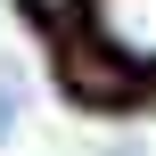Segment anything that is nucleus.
Returning a JSON list of instances; mask_svg holds the SVG:
<instances>
[{"label":"nucleus","instance_id":"obj_1","mask_svg":"<svg viewBox=\"0 0 156 156\" xmlns=\"http://www.w3.org/2000/svg\"><path fill=\"white\" fill-rule=\"evenodd\" d=\"M82 41L107 49L123 74L156 66V0H82Z\"/></svg>","mask_w":156,"mask_h":156},{"label":"nucleus","instance_id":"obj_2","mask_svg":"<svg viewBox=\"0 0 156 156\" xmlns=\"http://www.w3.org/2000/svg\"><path fill=\"white\" fill-rule=\"evenodd\" d=\"M66 82H74L82 99H123V90H132V82H123V66H115L107 49H90V41H74V49H66Z\"/></svg>","mask_w":156,"mask_h":156},{"label":"nucleus","instance_id":"obj_3","mask_svg":"<svg viewBox=\"0 0 156 156\" xmlns=\"http://www.w3.org/2000/svg\"><path fill=\"white\" fill-rule=\"evenodd\" d=\"M25 8H33V16H74L82 0H25Z\"/></svg>","mask_w":156,"mask_h":156}]
</instances>
